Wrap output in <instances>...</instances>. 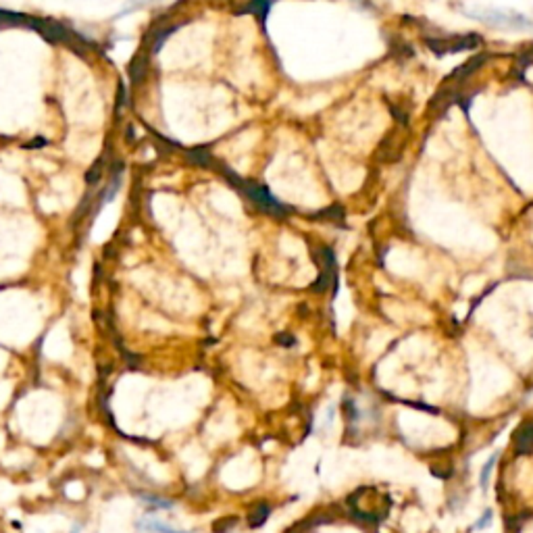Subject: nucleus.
<instances>
[{"mask_svg":"<svg viewBox=\"0 0 533 533\" xmlns=\"http://www.w3.org/2000/svg\"><path fill=\"white\" fill-rule=\"evenodd\" d=\"M427 46L436 54H448V52H458V50H473L481 46V38L475 34H465V36H448V38H427Z\"/></svg>","mask_w":533,"mask_h":533,"instance_id":"nucleus-3","label":"nucleus"},{"mask_svg":"<svg viewBox=\"0 0 533 533\" xmlns=\"http://www.w3.org/2000/svg\"><path fill=\"white\" fill-rule=\"evenodd\" d=\"M321 256H323V263H321V273H319V280L315 282V286L311 287L313 292H325L329 287V284H333V292L337 289V267H335V256L331 252V248H321Z\"/></svg>","mask_w":533,"mask_h":533,"instance_id":"nucleus-4","label":"nucleus"},{"mask_svg":"<svg viewBox=\"0 0 533 533\" xmlns=\"http://www.w3.org/2000/svg\"><path fill=\"white\" fill-rule=\"evenodd\" d=\"M269 515H271V508H269L267 504H256V506L250 510V515H248V525H250L252 529H256V527L265 525V521L269 519Z\"/></svg>","mask_w":533,"mask_h":533,"instance_id":"nucleus-7","label":"nucleus"},{"mask_svg":"<svg viewBox=\"0 0 533 533\" xmlns=\"http://www.w3.org/2000/svg\"><path fill=\"white\" fill-rule=\"evenodd\" d=\"M225 173H227V177L232 179V184L238 186L260 210H265V212H269V215H275V217H286L289 208H287L286 205H282L267 188H263V186H258V184H252V181H246V179H240L236 173H232V171H227V169H225Z\"/></svg>","mask_w":533,"mask_h":533,"instance_id":"nucleus-1","label":"nucleus"},{"mask_svg":"<svg viewBox=\"0 0 533 533\" xmlns=\"http://www.w3.org/2000/svg\"><path fill=\"white\" fill-rule=\"evenodd\" d=\"M465 11L473 17L479 19L488 25H500V28H513V30H529L533 23L525 15H517L510 11L502 8H490V6H465Z\"/></svg>","mask_w":533,"mask_h":533,"instance_id":"nucleus-2","label":"nucleus"},{"mask_svg":"<svg viewBox=\"0 0 533 533\" xmlns=\"http://www.w3.org/2000/svg\"><path fill=\"white\" fill-rule=\"evenodd\" d=\"M144 76H146V59L136 56L131 61V80H133V83H138L144 80Z\"/></svg>","mask_w":533,"mask_h":533,"instance_id":"nucleus-10","label":"nucleus"},{"mask_svg":"<svg viewBox=\"0 0 533 533\" xmlns=\"http://www.w3.org/2000/svg\"><path fill=\"white\" fill-rule=\"evenodd\" d=\"M69 533H82V525H80V523H76V525L71 527V532H69Z\"/></svg>","mask_w":533,"mask_h":533,"instance_id":"nucleus-17","label":"nucleus"},{"mask_svg":"<svg viewBox=\"0 0 533 533\" xmlns=\"http://www.w3.org/2000/svg\"><path fill=\"white\" fill-rule=\"evenodd\" d=\"M513 446L517 454H529L533 450V421L523 423L513 438Z\"/></svg>","mask_w":533,"mask_h":533,"instance_id":"nucleus-5","label":"nucleus"},{"mask_svg":"<svg viewBox=\"0 0 533 533\" xmlns=\"http://www.w3.org/2000/svg\"><path fill=\"white\" fill-rule=\"evenodd\" d=\"M529 65H533V50H525V54L519 61V69H527Z\"/></svg>","mask_w":533,"mask_h":533,"instance_id":"nucleus-15","label":"nucleus"},{"mask_svg":"<svg viewBox=\"0 0 533 533\" xmlns=\"http://www.w3.org/2000/svg\"><path fill=\"white\" fill-rule=\"evenodd\" d=\"M277 342H280V344H286V346H292L296 340H294V337H284V335H280V337H277Z\"/></svg>","mask_w":533,"mask_h":533,"instance_id":"nucleus-16","label":"nucleus"},{"mask_svg":"<svg viewBox=\"0 0 533 533\" xmlns=\"http://www.w3.org/2000/svg\"><path fill=\"white\" fill-rule=\"evenodd\" d=\"M496 460H498V452L492 454V458L484 465V469H481V477H479V484H481V488L486 490L488 488V481H490V475H492L493 467H496Z\"/></svg>","mask_w":533,"mask_h":533,"instance_id":"nucleus-12","label":"nucleus"},{"mask_svg":"<svg viewBox=\"0 0 533 533\" xmlns=\"http://www.w3.org/2000/svg\"><path fill=\"white\" fill-rule=\"evenodd\" d=\"M492 519H493V513H492V508H488L481 517H479V521L475 523V532H481V529H486V527H490L492 525Z\"/></svg>","mask_w":533,"mask_h":533,"instance_id":"nucleus-14","label":"nucleus"},{"mask_svg":"<svg viewBox=\"0 0 533 533\" xmlns=\"http://www.w3.org/2000/svg\"><path fill=\"white\" fill-rule=\"evenodd\" d=\"M486 59H488L486 54H479V56H475V59L467 61L462 67H458V69L452 73V78H458V80H460V78H467L469 73H473L475 69H479V65H481V63H486Z\"/></svg>","mask_w":533,"mask_h":533,"instance_id":"nucleus-8","label":"nucleus"},{"mask_svg":"<svg viewBox=\"0 0 533 533\" xmlns=\"http://www.w3.org/2000/svg\"><path fill=\"white\" fill-rule=\"evenodd\" d=\"M140 498H142L146 504H150L152 508H161V510H169V508H173V502H171V500H167V498H159V496H152V493H146V492H140Z\"/></svg>","mask_w":533,"mask_h":533,"instance_id":"nucleus-9","label":"nucleus"},{"mask_svg":"<svg viewBox=\"0 0 533 533\" xmlns=\"http://www.w3.org/2000/svg\"><path fill=\"white\" fill-rule=\"evenodd\" d=\"M138 529L140 532H148V533H192V532H184V529H177L169 523H163L155 517H142L138 521Z\"/></svg>","mask_w":533,"mask_h":533,"instance_id":"nucleus-6","label":"nucleus"},{"mask_svg":"<svg viewBox=\"0 0 533 533\" xmlns=\"http://www.w3.org/2000/svg\"><path fill=\"white\" fill-rule=\"evenodd\" d=\"M236 523H238V519H236V517H225V519H219V521H215L212 532L215 533L232 532V529L236 527Z\"/></svg>","mask_w":533,"mask_h":533,"instance_id":"nucleus-13","label":"nucleus"},{"mask_svg":"<svg viewBox=\"0 0 533 533\" xmlns=\"http://www.w3.org/2000/svg\"><path fill=\"white\" fill-rule=\"evenodd\" d=\"M269 11H271V2H252V4H248V6L242 8V13H254V15L260 17L263 21L267 19Z\"/></svg>","mask_w":533,"mask_h":533,"instance_id":"nucleus-11","label":"nucleus"}]
</instances>
